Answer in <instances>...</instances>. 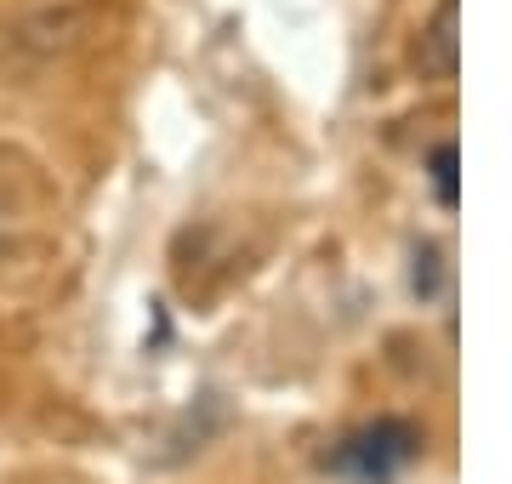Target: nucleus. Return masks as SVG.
<instances>
[{
  "mask_svg": "<svg viewBox=\"0 0 512 484\" xmlns=\"http://www.w3.org/2000/svg\"><path fill=\"white\" fill-rule=\"evenodd\" d=\"M421 69L433 80H456V0H439V12L421 35Z\"/></svg>",
  "mask_w": 512,
  "mask_h": 484,
  "instance_id": "7ed1b4c3",
  "label": "nucleus"
},
{
  "mask_svg": "<svg viewBox=\"0 0 512 484\" xmlns=\"http://www.w3.org/2000/svg\"><path fill=\"white\" fill-rule=\"evenodd\" d=\"M433 194H439V205H456L461 188H456V149L444 143V149H433Z\"/></svg>",
  "mask_w": 512,
  "mask_h": 484,
  "instance_id": "39448f33",
  "label": "nucleus"
},
{
  "mask_svg": "<svg viewBox=\"0 0 512 484\" xmlns=\"http://www.w3.org/2000/svg\"><path fill=\"white\" fill-rule=\"evenodd\" d=\"M29 200H35V171L0 143V257L18 245V228H23V217H29Z\"/></svg>",
  "mask_w": 512,
  "mask_h": 484,
  "instance_id": "f03ea898",
  "label": "nucleus"
},
{
  "mask_svg": "<svg viewBox=\"0 0 512 484\" xmlns=\"http://www.w3.org/2000/svg\"><path fill=\"white\" fill-rule=\"evenodd\" d=\"M439 280H444V262H439V245H416V297H439Z\"/></svg>",
  "mask_w": 512,
  "mask_h": 484,
  "instance_id": "20e7f679",
  "label": "nucleus"
},
{
  "mask_svg": "<svg viewBox=\"0 0 512 484\" xmlns=\"http://www.w3.org/2000/svg\"><path fill=\"white\" fill-rule=\"evenodd\" d=\"M416 456H421V428L416 422L382 416V422L348 433V439L325 456V467H336V473H348V479H359V484H387V479H399Z\"/></svg>",
  "mask_w": 512,
  "mask_h": 484,
  "instance_id": "f257e3e1",
  "label": "nucleus"
}]
</instances>
